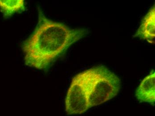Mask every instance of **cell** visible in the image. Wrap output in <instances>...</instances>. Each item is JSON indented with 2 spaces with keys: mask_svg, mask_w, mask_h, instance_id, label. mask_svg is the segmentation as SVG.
I'll return each instance as SVG.
<instances>
[{
  "mask_svg": "<svg viewBox=\"0 0 155 116\" xmlns=\"http://www.w3.org/2000/svg\"><path fill=\"white\" fill-rule=\"evenodd\" d=\"M136 97L140 102L154 105L155 102V72L153 70L143 79L136 92Z\"/></svg>",
  "mask_w": 155,
  "mask_h": 116,
  "instance_id": "cell-4",
  "label": "cell"
},
{
  "mask_svg": "<svg viewBox=\"0 0 155 116\" xmlns=\"http://www.w3.org/2000/svg\"><path fill=\"white\" fill-rule=\"evenodd\" d=\"M38 22L32 33L23 41L25 65L47 70L64 53L89 33L85 28H72L48 18L39 7Z\"/></svg>",
  "mask_w": 155,
  "mask_h": 116,
  "instance_id": "cell-1",
  "label": "cell"
},
{
  "mask_svg": "<svg viewBox=\"0 0 155 116\" xmlns=\"http://www.w3.org/2000/svg\"><path fill=\"white\" fill-rule=\"evenodd\" d=\"M134 38H139L150 43L154 42L155 37V8L153 6L143 19Z\"/></svg>",
  "mask_w": 155,
  "mask_h": 116,
  "instance_id": "cell-5",
  "label": "cell"
},
{
  "mask_svg": "<svg viewBox=\"0 0 155 116\" xmlns=\"http://www.w3.org/2000/svg\"><path fill=\"white\" fill-rule=\"evenodd\" d=\"M81 74L90 108L112 99L120 90V78L105 66L93 67Z\"/></svg>",
  "mask_w": 155,
  "mask_h": 116,
  "instance_id": "cell-2",
  "label": "cell"
},
{
  "mask_svg": "<svg viewBox=\"0 0 155 116\" xmlns=\"http://www.w3.org/2000/svg\"><path fill=\"white\" fill-rule=\"evenodd\" d=\"M25 9L24 0H0V11L5 18L22 13Z\"/></svg>",
  "mask_w": 155,
  "mask_h": 116,
  "instance_id": "cell-6",
  "label": "cell"
},
{
  "mask_svg": "<svg viewBox=\"0 0 155 116\" xmlns=\"http://www.w3.org/2000/svg\"><path fill=\"white\" fill-rule=\"evenodd\" d=\"M65 105L66 113L70 115L84 114L90 108L81 72L73 78L66 95Z\"/></svg>",
  "mask_w": 155,
  "mask_h": 116,
  "instance_id": "cell-3",
  "label": "cell"
}]
</instances>
